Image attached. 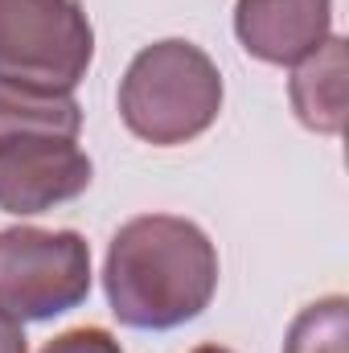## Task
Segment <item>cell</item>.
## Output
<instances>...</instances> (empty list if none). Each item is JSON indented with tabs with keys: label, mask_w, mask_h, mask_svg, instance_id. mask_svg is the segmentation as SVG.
Returning a JSON list of instances; mask_svg holds the SVG:
<instances>
[{
	"label": "cell",
	"mask_w": 349,
	"mask_h": 353,
	"mask_svg": "<svg viewBox=\"0 0 349 353\" xmlns=\"http://www.w3.org/2000/svg\"><path fill=\"white\" fill-rule=\"evenodd\" d=\"M218 111L222 74L214 58L181 37L144 46L119 83V115L128 132L157 148L197 140L214 128Z\"/></svg>",
	"instance_id": "cell-3"
},
{
	"label": "cell",
	"mask_w": 349,
	"mask_h": 353,
	"mask_svg": "<svg viewBox=\"0 0 349 353\" xmlns=\"http://www.w3.org/2000/svg\"><path fill=\"white\" fill-rule=\"evenodd\" d=\"M41 353H123V350H119V341H115L107 329L83 325V329H66V333H58Z\"/></svg>",
	"instance_id": "cell-9"
},
{
	"label": "cell",
	"mask_w": 349,
	"mask_h": 353,
	"mask_svg": "<svg viewBox=\"0 0 349 353\" xmlns=\"http://www.w3.org/2000/svg\"><path fill=\"white\" fill-rule=\"evenodd\" d=\"M193 353H230V350H222V345H197Z\"/></svg>",
	"instance_id": "cell-11"
},
{
	"label": "cell",
	"mask_w": 349,
	"mask_h": 353,
	"mask_svg": "<svg viewBox=\"0 0 349 353\" xmlns=\"http://www.w3.org/2000/svg\"><path fill=\"white\" fill-rule=\"evenodd\" d=\"M235 33L251 58L296 66L333 37V0H239Z\"/></svg>",
	"instance_id": "cell-6"
},
{
	"label": "cell",
	"mask_w": 349,
	"mask_h": 353,
	"mask_svg": "<svg viewBox=\"0 0 349 353\" xmlns=\"http://www.w3.org/2000/svg\"><path fill=\"white\" fill-rule=\"evenodd\" d=\"M90 58L94 29L79 0H0V79L70 94Z\"/></svg>",
	"instance_id": "cell-4"
},
{
	"label": "cell",
	"mask_w": 349,
	"mask_h": 353,
	"mask_svg": "<svg viewBox=\"0 0 349 353\" xmlns=\"http://www.w3.org/2000/svg\"><path fill=\"white\" fill-rule=\"evenodd\" d=\"M0 353H29L25 345V329L8 316H0Z\"/></svg>",
	"instance_id": "cell-10"
},
{
	"label": "cell",
	"mask_w": 349,
	"mask_h": 353,
	"mask_svg": "<svg viewBox=\"0 0 349 353\" xmlns=\"http://www.w3.org/2000/svg\"><path fill=\"white\" fill-rule=\"evenodd\" d=\"M292 111L308 132L337 136L346 128V41L329 37L317 54L296 62L292 70Z\"/></svg>",
	"instance_id": "cell-7"
},
{
	"label": "cell",
	"mask_w": 349,
	"mask_h": 353,
	"mask_svg": "<svg viewBox=\"0 0 349 353\" xmlns=\"http://www.w3.org/2000/svg\"><path fill=\"white\" fill-rule=\"evenodd\" d=\"M74 94L0 79V210L29 218L87 193L90 157L79 148Z\"/></svg>",
	"instance_id": "cell-2"
},
{
	"label": "cell",
	"mask_w": 349,
	"mask_h": 353,
	"mask_svg": "<svg viewBox=\"0 0 349 353\" xmlns=\"http://www.w3.org/2000/svg\"><path fill=\"white\" fill-rule=\"evenodd\" d=\"M103 288L119 325L169 333L210 308L218 292V251L197 222L177 214H144L115 230Z\"/></svg>",
	"instance_id": "cell-1"
},
{
	"label": "cell",
	"mask_w": 349,
	"mask_h": 353,
	"mask_svg": "<svg viewBox=\"0 0 349 353\" xmlns=\"http://www.w3.org/2000/svg\"><path fill=\"white\" fill-rule=\"evenodd\" d=\"M90 296V247L79 230H0V316L54 321Z\"/></svg>",
	"instance_id": "cell-5"
},
{
	"label": "cell",
	"mask_w": 349,
	"mask_h": 353,
	"mask_svg": "<svg viewBox=\"0 0 349 353\" xmlns=\"http://www.w3.org/2000/svg\"><path fill=\"white\" fill-rule=\"evenodd\" d=\"M346 341H349V300L346 296H325L292 321L283 353H346Z\"/></svg>",
	"instance_id": "cell-8"
}]
</instances>
